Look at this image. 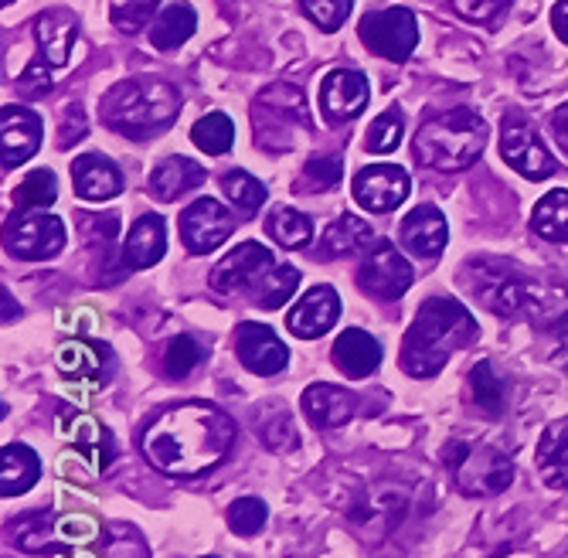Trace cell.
I'll return each instance as SVG.
<instances>
[{
	"label": "cell",
	"instance_id": "8",
	"mask_svg": "<svg viewBox=\"0 0 568 558\" xmlns=\"http://www.w3.org/2000/svg\"><path fill=\"white\" fill-rule=\"evenodd\" d=\"M361 41L368 44V52L388 62H405L419 44V21L408 8H388L372 11L361 21Z\"/></svg>",
	"mask_w": 568,
	"mask_h": 558
},
{
	"label": "cell",
	"instance_id": "41",
	"mask_svg": "<svg viewBox=\"0 0 568 558\" xmlns=\"http://www.w3.org/2000/svg\"><path fill=\"white\" fill-rule=\"evenodd\" d=\"M222 191L232 201V209H239L242 215H255L266 205V184H260L245 171H229L222 177Z\"/></svg>",
	"mask_w": 568,
	"mask_h": 558
},
{
	"label": "cell",
	"instance_id": "38",
	"mask_svg": "<svg viewBox=\"0 0 568 558\" xmlns=\"http://www.w3.org/2000/svg\"><path fill=\"white\" fill-rule=\"evenodd\" d=\"M191 140L209 158H222L235 143V126H232V120L225 113H209V116L191 126Z\"/></svg>",
	"mask_w": 568,
	"mask_h": 558
},
{
	"label": "cell",
	"instance_id": "48",
	"mask_svg": "<svg viewBox=\"0 0 568 558\" xmlns=\"http://www.w3.org/2000/svg\"><path fill=\"white\" fill-rule=\"evenodd\" d=\"M453 11L463 18V21H474V24H494L510 0H449Z\"/></svg>",
	"mask_w": 568,
	"mask_h": 558
},
{
	"label": "cell",
	"instance_id": "20",
	"mask_svg": "<svg viewBox=\"0 0 568 558\" xmlns=\"http://www.w3.org/2000/svg\"><path fill=\"white\" fill-rule=\"evenodd\" d=\"M446 239H449V229L436 205H419L402 222V248H408L416 260H439Z\"/></svg>",
	"mask_w": 568,
	"mask_h": 558
},
{
	"label": "cell",
	"instance_id": "18",
	"mask_svg": "<svg viewBox=\"0 0 568 558\" xmlns=\"http://www.w3.org/2000/svg\"><path fill=\"white\" fill-rule=\"evenodd\" d=\"M341 317V296L334 286H314V290H306L303 300L296 303V307L286 314V327L310 341V337H324Z\"/></svg>",
	"mask_w": 568,
	"mask_h": 558
},
{
	"label": "cell",
	"instance_id": "19",
	"mask_svg": "<svg viewBox=\"0 0 568 558\" xmlns=\"http://www.w3.org/2000/svg\"><path fill=\"white\" fill-rule=\"evenodd\" d=\"M408 507V497L402 490H392V487H382V490H372L365 500H357L351 507V525L357 528L361 538H385L405 515Z\"/></svg>",
	"mask_w": 568,
	"mask_h": 558
},
{
	"label": "cell",
	"instance_id": "15",
	"mask_svg": "<svg viewBox=\"0 0 568 558\" xmlns=\"http://www.w3.org/2000/svg\"><path fill=\"white\" fill-rule=\"evenodd\" d=\"M408 187H412V181H408L405 168L372 164L354 177V201L372 215H385V212H395L408 197Z\"/></svg>",
	"mask_w": 568,
	"mask_h": 558
},
{
	"label": "cell",
	"instance_id": "27",
	"mask_svg": "<svg viewBox=\"0 0 568 558\" xmlns=\"http://www.w3.org/2000/svg\"><path fill=\"white\" fill-rule=\"evenodd\" d=\"M75 18L65 14V11H44L38 21H34V41L41 48V59L51 65V69H62L69 65V55H72V44H75Z\"/></svg>",
	"mask_w": 568,
	"mask_h": 558
},
{
	"label": "cell",
	"instance_id": "17",
	"mask_svg": "<svg viewBox=\"0 0 568 558\" xmlns=\"http://www.w3.org/2000/svg\"><path fill=\"white\" fill-rule=\"evenodd\" d=\"M41 146V116L24 106H4L0 113V164L8 171L31 161Z\"/></svg>",
	"mask_w": 568,
	"mask_h": 558
},
{
	"label": "cell",
	"instance_id": "5",
	"mask_svg": "<svg viewBox=\"0 0 568 558\" xmlns=\"http://www.w3.org/2000/svg\"><path fill=\"white\" fill-rule=\"evenodd\" d=\"M487 146V123L480 113L459 106L429 116L416 133V158L433 171L470 168Z\"/></svg>",
	"mask_w": 568,
	"mask_h": 558
},
{
	"label": "cell",
	"instance_id": "37",
	"mask_svg": "<svg viewBox=\"0 0 568 558\" xmlns=\"http://www.w3.org/2000/svg\"><path fill=\"white\" fill-rule=\"evenodd\" d=\"M55 197H59V177L51 171H31L14 187V209L18 212H44L55 205Z\"/></svg>",
	"mask_w": 568,
	"mask_h": 558
},
{
	"label": "cell",
	"instance_id": "13",
	"mask_svg": "<svg viewBox=\"0 0 568 558\" xmlns=\"http://www.w3.org/2000/svg\"><path fill=\"white\" fill-rule=\"evenodd\" d=\"M500 158L528 181H545L555 174V158L548 154V146L538 140L535 126L525 120H507L500 130Z\"/></svg>",
	"mask_w": 568,
	"mask_h": 558
},
{
	"label": "cell",
	"instance_id": "28",
	"mask_svg": "<svg viewBox=\"0 0 568 558\" xmlns=\"http://www.w3.org/2000/svg\"><path fill=\"white\" fill-rule=\"evenodd\" d=\"M8 535H11L14 548H21V551H28V555L65 551V548H62V538H59V515H51V511L21 515L18 521L8 525Z\"/></svg>",
	"mask_w": 568,
	"mask_h": 558
},
{
	"label": "cell",
	"instance_id": "1",
	"mask_svg": "<svg viewBox=\"0 0 568 558\" xmlns=\"http://www.w3.org/2000/svg\"><path fill=\"white\" fill-rule=\"evenodd\" d=\"M235 443V423L212 402H181L153 416L140 436V449L153 470L168 477H201L215 470Z\"/></svg>",
	"mask_w": 568,
	"mask_h": 558
},
{
	"label": "cell",
	"instance_id": "34",
	"mask_svg": "<svg viewBox=\"0 0 568 558\" xmlns=\"http://www.w3.org/2000/svg\"><path fill=\"white\" fill-rule=\"evenodd\" d=\"M531 229L548 239V242H568V191H548L535 212H531Z\"/></svg>",
	"mask_w": 568,
	"mask_h": 558
},
{
	"label": "cell",
	"instance_id": "30",
	"mask_svg": "<svg viewBox=\"0 0 568 558\" xmlns=\"http://www.w3.org/2000/svg\"><path fill=\"white\" fill-rule=\"evenodd\" d=\"M41 480V460L38 453L24 443H8L0 453V494L21 497Z\"/></svg>",
	"mask_w": 568,
	"mask_h": 558
},
{
	"label": "cell",
	"instance_id": "11",
	"mask_svg": "<svg viewBox=\"0 0 568 558\" xmlns=\"http://www.w3.org/2000/svg\"><path fill=\"white\" fill-rule=\"evenodd\" d=\"M235 232V215L215 197H197L184 209L181 215V242L194 256H204V252H215L219 245H225Z\"/></svg>",
	"mask_w": 568,
	"mask_h": 558
},
{
	"label": "cell",
	"instance_id": "12",
	"mask_svg": "<svg viewBox=\"0 0 568 558\" xmlns=\"http://www.w3.org/2000/svg\"><path fill=\"white\" fill-rule=\"evenodd\" d=\"M273 252L260 242H242L235 245L229 256L212 270V290L215 293H255V286H260L266 280V273L273 270Z\"/></svg>",
	"mask_w": 568,
	"mask_h": 558
},
{
	"label": "cell",
	"instance_id": "3",
	"mask_svg": "<svg viewBox=\"0 0 568 558\" xmlns=\"http://www.w3.org/2000/svg\"><path fill=\"white\" fill-rule=\"evenodd\" d=\"M181 110V92L164 82V79H126L113 85L102 99V120L110 130L130 136V140H146L153 133L168 130L178 120Z\"/></svg>",
	"mask_w": 568,
	"mask_h": 558
},
{
	"label": "cell",
	"instance_id": "47",
	"mask_svg": "<svg viewBox=\"0 0 568 558\" xmlns=\"http://www.w3.org/2000/svg\"><path fill=\"white\" fill-rule=\"evenodd\" d=\"M300 8L321 31H337L351 18L354 0H300Z\"/></svg>",
	"mask_w": 568,
	"mask_h": 558
},
{
	"label": "cell",
	"instance_id": "9",
	"mask_svg": "<svg viewBox=\"0 0 568 558\" xmlns=\"http://www.w3.org/2000/svg\"><path fill=\"white\" fill-rule=\"evenodd\" d=\"M65 248V222L48 212H18L8 222V252L28 263L55 260Z\"/></svg>",
	"mask_w": 568,
	"mask_h": 558
},
{
	"label": "cell",
	"instance_id": "44",
	"mask_svg": "<svg viewBox=\"0 0 568 558\" xmlns=\"http://www.w3.org/2000/svg\"><path fill=\"white\" fill-rule=\"evenodd\" d=\"M204 362V347L191 337V334H181L168 344L164 351V372L171 378H187L197 365Z\"/></svg>",
	"mask_w": 568,
	"mask_h": 558
},
{
	"label": "cell",
	"instance_id": "14",
	"mask_svg": "<svg viewBox=\"0 0 568 558\" xmlns=\"http://www.w3.org/2000/svg\"><path fill=\"white\" fill-rule=\"evenodd\" d=\"M368 95V75H361L357 69H334L321 82V113L331 126L351 123L354 116L365 113Z\"/></svg>",
	"mask_w": 568,
	"mask_h": 558
},
{
	"label": "cell",
	"instance_id": "53",
	"mask_svg": "<svg viewBox=\"0 0 568 558\" xmlns=\"http://www.w3.org/2000/svg\"><path fill=\"white\" fill-rule=\"evenodd\" d=\"M561 558H568V551H565V555H561Z\"/></svg>",
	"mask_w": 568,
	"mask_h": 558
},
{
	"label": "cell",
	"instance_id": "51",
	"mask_svg": "<svg viewBox=\"0 0 568 558\" xmlns=\"http://www.w3.org/2000/svg\"><path fill=\"white\" fill-rule=\"evenodd\" d=\"M551 133H555L558 146L568 154V103H565V106H558V110L551 113Z\"/></svg>",
	"mask_w": 568,
	"mask_h": 558
},
{
	"label": "cell",
	"instance_id": "42",
	"mask_svg": "<svg viewBox=\"0 0 568 558\" xmlns=\"http://www.w3.org/2000/svg\"><path fill=\"white\" fill-rule=\"evenodd\" d=\"M266 521H270V507H266V500H260V497H239V500L229 507V528H232L239 538L260 535Z\"/></svg>",
	"mask_w": 568,
	"mask_h": 558
},
{
	"label": "cell",
	"instance_id": "10",
	"mask_svg": "<svg viewBox=\"0 0 568 558\" xmlns=\"http://www.w3.org/2000/svg\"><path fill=\"white\" fill-rule=\"evenodd\" d=\"M412 280H416V273L392 242H375L357 266V286L375 300H398L412 286Z\"/></svg>",
	"mask_w": 568,
	"mask_h": 558
},
{
	"label": "cell",
	"instance_id": "26",
	"mask_svg": "<svg viewBox=\"0 0 568 558\" xmlns=\"http://www.w3.org/2000/svg\"><path fill=\"white\" fill-rule=\"evenodd\" d=\"M334 365L347 378H368L382 365V344L368 331L351 327L334 341Z\"/></svg>",
	"mask_w": 568,
	"mask_h": 558
},
{
	"label": "cell",
	"instance_id": "22",
	"mask_svg": "<svg viewBox=\"0 0 568 558\" xmlns=\"http://www.w3.org/2000/svg\"><path fill=\"white\" fill-rule=\"evenodd\" d=\"M59 372L72 382H85V385H102L110 375L113 354L106 344H92V341H69L59 347Z\"/></svg>",
	"mask_w": 568,
	"mask_h": 558
},
{
	"label": "cell",
	"instance_id": "54",
	"mask_svg": "<svg viewBox=\"0 0 568 558\" xmlns=\"http://www.w3.org/2000/svg\"><path fill=\"white\" fill-rule=\"evenodd\" d=\"M4 4H8V0H4Z\"/></svg>",
	"mask_w": 568,
	"mask_h": 558
},
{
	"label": "cell",
	"instance_id": "7",
	"mask_svg": "<svg viewBox=\"0 0 568 558\" xmlns=\"http://www.w3.org/2000/svg\"><path fill=\"white\" fill-rule=\"evenodd\" d=\"M252 130H255V146H266L273 154L280 150H293L296 130L310 133L314 120H310V106L296 85L276 82L270 85L252 106Z\"/></svg>",
	"mask_w": 568,
	"mask_h": 558
},
{
	"label": "cell",
	"instance_id": "31",
	"mask_svg": "<svg viewBox=\"0 0 568 558\" xmlns=\"http://www.w3.org/2000/svg\"><path fill=\"white\" fill-rule=\"evenodd\" d=\"M204 177H209V171H204L197 161H191V158H168V161H161L158 168H153V174H150V194L158 197V201H174V197L201 187Z\"/></svg>",
	"mask_w": 568,
	"mask_h": 558
},
{
	"label": "cell",
	"instance_id": "46",
	"mask_svg": "<svg viewBox=\"0 0 568 558\" xmlns=\"http://www.w3.org/2000/svg\"><path fill=\"white\" fill-rule=\"evenodd\" d=\"M341 174H344L341 158H334V154L314 158L300 174V191H331L341 184Z\"/></svg>",
	"mask_w": 568,
	"mask_h": 558
},
{
	"label": "cell",
	"instance_id": "52",
	"mask_svg": "<svg viewBox=\"0 0 568 558\" xmlns=\"http://www.w3.org/2000/svg\"><path fill=\"white\" fill-rule=\"evenodd\" d=\"M551 24H555L558 38L568 44V0H558V4H555V11H551Z\"/></svg>",
	"mask_w": 568,
	"mask_h": 558
},
{
	"label": "cell",
	"instance_id": "32",
	"mask_svg": "<svg viewBox=\"0 0 568 558\" xmlns=\"http://www.w3.org/2000/svg\"><path fill=\"white\" fill-rule=\"evenodd\" d=\"M368 242H372V225L368 222H361L357 215H341L321 235L317 256L321 260H341V256H351L354 248L368 245Z\"/></svg>",
	"mask_w": 568,
	"mask_h": 558
},
{
	"label": "cell",
	"instance_id": "39",
	"mask_svg": "<svg viewBox=\"0 0 568 558\" xmlns=\"http://www.w3.org/2000/svg\"><path fill=\"white\" fill-rule=\"evenodd\" d=\"M470 395L477 402V409L487 416H500L507 405V385L497 378L490 362H477L470 372Z\"/></svg>",
	"mask_w": 568,
	"mask_h": 558
},
{
	"label": "cell",
	"instance_id": "4",
	"mask_svg": "<svg viewBox=\"0 0 568 558\" xmlns=\"http://www.w3.org/2000/svg\"><path fill=\"white\" fill-rule=\"evenodd\" d=\"M463 286H467L487 311L500 317H545L555 314V290L531 280L518 266L500 260H474L463 270Z\"/></svg>",
	"mask_w": 568,
	"mask_h": 558
},
{
	"label": "cell",
	"instance_id": "24",
	"mask_svg": "<svg viewBox=\"0 0 568 558\" xmlns=\"http://www.w3.org/2000/svg\"><path fill=\"white\" fill-rule=\"evenodd\" d=\"M72 184L75 194L85 201H110L123 194V174L106 154H82L72 161Z\"/></svg>",
	"mask_w": 568,
	"mask_h": 558
},
{
	"label": "cell",
	"instance_id": "40",
	"mask_svg": "<svg viewBox=\"0 0 568 558\" xmlns=\"http://www.w3.org/2000/svg\"><path fill=\"white\" fill-rule=\"evenodd\" d=\"M296 286H300V270L296 266H273L266 273V280L255 286L252 303H255V307H263V311H280L283 303L296 293Z\"/></svg>",
	"mask_w": 568,
	"mask_h": 558
},
{
	"label": "cell",
	"instance_id": "23",
	"mask_svg": "<svg viewBox=\"0 0 568 558\" xmlns=\"http://www.w3.org/2000/svg\"><path fill=\"white\" fill-rule=\"evenodd\" d=\"M303 405V416L314 423L317 429H337L344 423H351L354 409H357V398L341 388V385H310L300 398Z\"/></svg>",
	"mask_w": 568,
	"mask_h": 558
},
{
	"label": "cell",
	"instance_id": "33",
	"mask_svg": "<svg viewBox=\"0 0 568 558\" xmlns=\"http://www.w3.org/2000/svg\"><path fill=\"white\" fill-rule=\"evenodd\" d=\"M197 31V14L191 4H171L158 14V21L150 24V41L161 52H174L191 34Z\"/></svg>",
	"mask_w": 568,
	"mask_h": 558
},
{
	"label": "cell",
	"instance_id": "36",
	"mask_svg": "<svg viewBox=\"0 0 568 558\" xmlns=\"http://www.w3.org/2000/svg\"><path fill=\"white\" fill-rule=\"evenodd\" d=\"M95 558H150V548L133 525L113 521L102 528V538L95 541Z\"/></svg>",
	"mask_w": 568,
	"mask_h": 558
},
{
	"label": "cell",
	"instance_id": "43",
	"mask_svg": "<svg viewBox=\"0 0 568 558\" xmlns=\"http://www.w3.org/2000/svg\"><path fill=\"white\" fill-rule=\"evenodd\" d=\"M402 133H405V116L402 110H385L378 120H372L368 133H365V146L372 154H392V150L402 143Z\"/></svg>",
	"mask_w": 568,
	"mask_h": 558
},
{
	"label": "cell",
	"instance_id": "2",
	"mask_svg": "<svg viewBox=\"0 0 568 558\" xmlns=\"http://www.w3.org/2000/svg\"><path fill=\"white\" fill-rule=\"evenodd\" d=\"M477 341L474 314L456 300L433 296L426 300L416 321H412L405 344H402V368L412 378H433L446 368L456 351Z\"/></svg>",
	"mask_w": 568,
	"mask_h": 558
},
{
	"label": "cell",
	"instance_id": "25",
	"mask_svg": "<svg viewBox=\"0 0 568 558\" xmlns=\"http://www.w3.org/2000/svg\"><path fill=\"white\" fill-rule=\"evenodd\" d=\"M168 252V225L158 215H143L133 222L123 242V266L126 270H150L164 260Z\"/></svg>",
	"mask_w": 568,
	"mask_h": 558
},
{
	"label": "cell",
	"instance_id": "16",
	"mask_svg": "<svg viewBox=\"0 0 568 558\" xmlns=\"http://www.w3.org/2000/svg\"><path fill=\"white\" fill-rule=\"evenodd\" d=\"M235 354H239V362L252 375H263V378L280 375L290 365L286 344L266 324H239V331H235Z\"/></svg>",
	"mask_w": 568,
	"mask_h": 558
},
{
	"label": "cell",
	"instance_id": "45",
	"mask_svg": "<svg viewBox=\"0 0 568 558\" xmlns=\"http://www.w3.org/2000/svg\"><path fill=\"white\" fill-rule=\"evenodd\" d=\"M161 0H110V18L123 34H136L158 14Z\"/></svg>",
	"mask_w": 568,
	"mask_h": 558
},
{
	"label": "cell",
	"instance_id": "50",
	"mask_svg": "<svg viewBox=\"0 0 568 558\" xmlns=\"http://www.w3.org/2000/svg\"><path fill=\"white\" fill-rule=\"evenodd\" d=\"M82 136H85V113H82L79 103H72V106H65V113H62V146H72V143H79Z\"/></svg>",
	"mask_w": 568,
	"mask_h": 558
},
{
	"label": "cell",
	"instance_id": "6",
	"mask_svg": "<svg viewBox=\"0 0 568 558\" xmlns=\"http://www.w3.org/2000/svg\"><path fill=\"white\" fill-rule=\"evenodd\" d=\"M443 464L453 474V484L467 497H497L514 480L510 456L490 443L449 439L443 446Z\"/></svg>",
	"mask_w": 568,
	"mask_h": 558
},
{
	"label": "cell",
	"instance_id": "49",
	"mask_svg": "<svg viewBox=\"0 0 568 558\" xmlns=\"http://www.w3.org/2000/svg\"><path fill=\"white\" fill-rule=\"evenodd\" d=\"M48 62L44 59H34L24 72H21V79H18V89H21V95L24 99H41V95H48V89H51V75H48Z\"/></svg>",
	"mask_w": 568,
	"mask_h": 558
},
{
	"label": "cell",
	"instance_id": "21",
	"mask_svg": "<svg viewBox=\"0 0 568 558\" xmlns=\"http://www.w3.org/2000/svg\"><path fill=\"white\" fill-rule=\"evenodd\" d=\"M62 436L69 439L72 449H79L85 460L92 464L95 474H102L110 464H113V456H116V446H113V433L102 426L99 419L92 416H62Z\"/></svg>",
	"mask_w": 568,
	"mask_h": 558
},
{
	"label": "cell",
	"instance_id": "29",
	"mask_svg": "<svg viewBox=\"0 0 568 558\" xmlns=\"http://www.w3.org/2000/svg\"><path fill=\"white\" fill-rule=\"evenodd\" d=\"M538 474L548 487L568 490V416L555 419L541 439H538V453H535Z\"/></svg>",
	"mask_w": 568,
	"mask_h": 558
},
{
	"label": "cell",
	"instance_id": "35",
	"mask_svg": "<svg viewBox=\"0 0 568 558\" xmlns=\"http://www.w3.org/2000/svg\"><path fill=\"white\" fill-rule=\"evenodd\" d=\"M266 232H270V239H273L276 245H283V248H303V245L314 242V222H310L303 212L286 209V205H280V209L270 212Z\"/></svg>",
	"mask_w": 568,
	"mask_h": 558
}]
</instances>
